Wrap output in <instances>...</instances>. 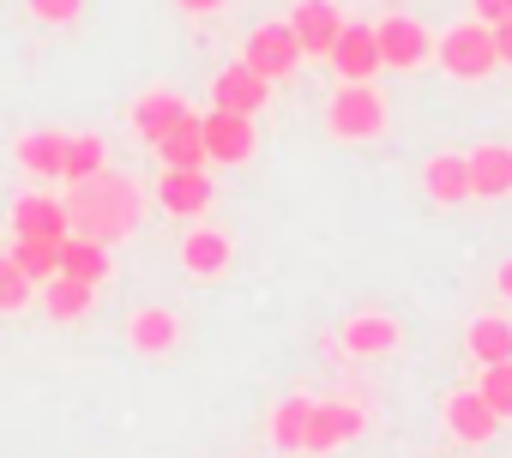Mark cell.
Returning a JSON list of instances; mask_svg holds the SVG:
<instances>
[{
    "instance_id": "cell-1",
    "label": "cell",
    "mask_w": 512,
    "mask_h": 458,
    "mask_svg": "<svg viewBox=\"0 0 512 458\" xmlns=\"http://www.w3.org/2000/svg\"><path fill=\"white\" fill-rule=\"evenodd\" d=\"M139 187L127 175H91V181H73L67 193V223H73V236H91V242H121L139 229Z\"/></svg>"
},
{
    "instance_id": "cell-2",
    "label": "cell",
    "mask_w": 512,
    "mask_h": 458,
    "mask_svg": "<svg viewBox=\"0 0 512 458\" xmlns=\"http://www.w3.org/2000/svg\"><path fill=\"white\" fill-rule=\"evenodd\" d=\"M434 55H440V67L452 73V79H488L494 67H500V55H494V31L488 25H452L440 43H434Z\"/></svg>"
},
{
    "instance_id": "cell-3",
    "label": "cell",
    "mask_w": 512,
    "mask_h": 458,
    "mask_svg": "<svg viewBox=\"0 0 512 458\" xmlns=\"http://www.w3.org/2000/svg\"><path fill=\"white\" fill-rule=\"evenodd\" d=\"M241 61L260 73L266 85L272 79H290L296 67H302V43H296V31H290V19H272V25H253L247 31V49H241Z\"/></svg>"
},
{
    "instance_id": "cell-4",
    "label": "cell",
    "mask_w": 512,
    "mask_h": 458,
    "mask_svg": "<svg viewBox=\"0 0 512 458\" xmlns=\"http://www.w3.org/2000/svg\"><path fill=\"white\" fill-rule=\"evenodd\" d=\"M326 127H332L338 139H380V133H386V103H380V91H374V85H344V91L332 97V109H326Z\"/></svg>"
},
{
    "instance_id": "cell-5",
    "label": "cell",
    "mask_w": 512,
    "mask_h": 458,
    "mask_svg": "<svg viewBox=\"0 0 512 458\" xmlns=\"http://www.w3.org/2000/svg\"><path fill=\"white\" fill-rule=\"evenodd\" d=\"M13 236H25V242H67V236H73L67 199H55V193H25V199H13Z\"/></svg>"
},
{
    "instance_id": "cell-6",
    "label": "cell",
    "mask_w": 512,
    "mask_h": 458,
    "mask_svg": "<svg viewBox=\"0 0 512 458\" xmlns=\"http://www.w3.org/2000/svg\"><path fill=\"white\" fill-rule=\"evenodd\" d=\"M199 133H205V157H211V163H247L253 145H260L253 121H247V115H229V109L199 115Z\"/></svg>"
},
{
    "instance_id": "cell-7",
    "label": "cell",
    "mask_w": 512,
    "mask_h": 458,
    "mask_svg": "<svg viewBox=\"0 0 512 458\" xmlns=\"http://www.w3.org/2000/svg\"><path fill=\"white\" fill-rule=\"evenodd\" d=\"M266 97H272V85L253 73L247 61H229V67L211 79V109H229V115H247V121L266 109Z\"/></svg>"
},
{
    "instance_id": "cell-8",
    "label": "cell",
    "mask_w": 512,
    "mask_h": 458,
    "mask_svg": "<svg viewBox=\"0 0 512 458\" xmlns=\"http://www.w3.org/2000/svg\"><path fill=\"white\" fill-rule=\"evenodd\" d=\"M332 67H338L344 85H368V79L386 67V61H380V37H374V25H350V19H344L338 49H332Z\"/></svg>"
},
{
    "instance_id": "cell-9",
    "label": "cell",
    "mask_w": 512,
    "mask_h": 458,
    "mask_svg": "<svg viewBox=\"0 0 512 458\" xmlns=\"http://www.w3.org/2000/svg\"><path fill=\"white\" fill-rule=\"evenodd\" d=\"M374 37H380V61L386 67H398V73H410V67H422L428 61V31L410 19V13H392V19H380L374 25Z\"/></svg>"
},
{
    "instance_id": "cell-10",
    "label": "cell",
    "mask_w": 512,
    "mask_h": 458,
    "mask_svg": "<svg viewBox=\"0 0 512 458\" xmlns=\"http://www.w3.org/2000/svg\"><path fill=\"white\" fill-rule=\"evenodd\" d=\"M290 31H296L302 55H320V61H332V49H338V31H344V13L332 7V0H302V7L290 13Z\"/></svg>"
},
{
    "instance_id": "cell-11",
    "label": "cell",
    "mask_w": 512,
    "mask_h": 458,
    "mask_svg": "<svg viewBox=\"0 0 512 458\" xmlns=\"http://www.w3.org/2000/svg\"><path fill=\"white\" fill-rule=\"evenodd\" d=\"M211 175L205 169H163L157 175V205L169 211V217H199V211H211Z\"/></svg>"
},
{
    "instance_id": "cell-12",
    "label": "cell",
    "mask_w": 512,
    "mask_h": 458,
    "mask_svg": "<svg viewBox=\"0 0 512 458\" xmlns=\"http://www.w3.org/2000/svg\"><path fill=\"white\" fill-rule=\"evenodd\" d=\"M362 428H368V410H362V404H314L308 452H338V446H350Z\"/></svg>"
},
{
    "instance_id": "cell-13",
    "label": "cell",
    "mask_w": 512,
    "mask_h": 458,
    "mask_svg": "<svg viewBox=\"0 0 512 458\" xmlns=\"http://www.w3.org/2000/svg\"><path fill=\"white\" fill-rule=\"evenodd\" d=\"M187 115H193V109H187V97H175V91H151V97H139V103H133V127H139V139H145L151 151H157V145H163Z\"/></svg>"
},
{
    "instance_id": "cell-14",
    "label": "cell",
    "mask_w": 512,
    "mask_h": 458,
    "mask_svg": "<svg viewBox=\"0 0 512 458\" xmlns=\"http://www.w3.org/2000/svg\"><path fill=\"white\" fill-rule=\"evenodd\" d=\"M446 428H452L458 440L482 446V440H494V434H500V416H494V410H488V398L470 386V392H452V398H446Z\"/></svg>"
},
{
    "instance_id": "cell-15",
    "label": "cell",
    "mask_w": 512,
    "mask_h": 458,
    "mask_svg": "<svg viewBox=\"0 0 512 458\" xmlns=\"http://www.w3.org/2000/svg\"><path fill=\"white\" fill-rule=\"evenodd\" d=\"M422 187H428L434 205H464L470 199V157H458V151L428 157L422 163Z\"/></svg>"
},
{
    "instance_id": "cell-16",
    "label": "cell",
    "mask_w": 512,
    "mask_h": 458,
    "mask_svg": "<svg viewBox=\"0 0 512 458\" xmlns=\"http://www.w3.org/2000/svg\"><path fill=\"white\" fill-rule=\"evenodd\" d=\"M512 193V145H476L470 151V199H506Z\"/></svg>"
},
{
    "instance_id": "cell-17",
    "label": "cell",
    "mask_w": 512,
    "mask_h": 458,
    "mask_svg": "<svg viewBox=\"0 0 512 458\" xmlns=\"http://www.w3.org/2000/svg\"><path fill=\"white\" fill-rule=\"evenodd\" d=\"M229 260H235V248H229L223 229H193V236L181 242V266H187L193 278H223Z\"/></svg>"
},
{
    "instance_id": "cell-18",
    "label": "cell",
    "mask_w": 512,
    "mask_h": 458,
    "mask_svg": "<svg viewBox=\"0 0 512 458\" xmlns=\"http://www.w3.org/2000/svg\"><path fill=\"white\" fill-rule=\"evenodd\" d=\"M19 163H25L31 175H43V181H61V175H67V133H55V127L25 133V139H19Z\"/></svg>"
},
{
    "instance_id": "cell-19",
    "label": "cell",
    "mask_w": 512,
    "mask_h": 458,
    "mask_svg": "<svg viewBox=\"0 0 512 458\" xmlns=\"http://www.w3.org/2000/svg\"><path fill=\"white\" fill-rule=\"evenodd\" d=\"M308 422H314V398L308 392L278 398V410H272V446L278 452H308Z\"/></svg>"
},
{
    "instance_id": "cell-20",
    "label": "cell",
    "mask_w": 512,
    "mask_h": 458,
    "mask_svg": "<svg viewBox=\"0 0 512 458\" xmlns=\"http://www.w3.org/2000/svg\"><path fill=\"white\" fill-rule=\"evenodd\" d=\"M61 278L103 284V278H109V248L91 242V236H67V242H61Z\"/></svg>"
},
{
    "instance_id": "cell-21",
    "label": "cell",
    "mask_w": 512,
    "mask_h": 458,
    "mask_svg": "<svg viewBox=\"0 0 512 458\" xmlns=\"http://www.w3.org/2000/svg\"><path fill=\"white\" fill-rule=\"evenodd\" d=\"M91 302H97V284H79V278H49L43 284V314L49 320H85L91 314Z\"/></svg>"
},
{
    "instance_id": "cell-22",
    "label": "cell",
    "mask_w": 512,
    "mask_h": 458,
    "mask_svg": "<svg viewBox=\"0 0 512 458\" xmlns=\"http://www.w3.org/2000/svg\"><path fill=\"white\" fill-rule=\"evenodd\" d=\"M464 350H470L482 368H500V362H512V320H494V314H482V320L464 332Z\"/></svg>"
},
{
    "instance_id": "cell-23",
    "label": "cell",
    "mask_w": 512,
    "mask_h": 458,
    "mask_svg": "<svg viewBox=\"0 0 512 458\" xmlns=\"http://www.w3.org/2000/svg\"><path fill=\"white\" fill-rule=\"evenodd\" d=\"M127 338H133V350H139V356H163V350H175L181 326H175V314H169V308H145V314H133Z\"/></svg>"
},
{
    "instance_id": "cell-24",
    "label": "cell",
    "mask_w": 512,
    "mask_h": 458,
    "mask_svg": "<svg viewBox=\"0 0 512 458\" xmlns=\"http://www.w3.org/2000/svg\"><path fill=\"white\" fill-rule=\"evenodd\" d=\"M392 344H398V320H386V314H356L344 326V350L350 356H386Z\"/></svg>"
},
{
    "instance_id": "cell-25",
    "label": "cell",
    "mask_w": 512,
    "mask_h": 458,
    "mask_svg": "<svg viewBox=\"0 0 512 458\" xmlns=\"http://www.w3.org/2000/svg\"><path fill=\"white\" fill-rule=\"evenodd\" d=\"M157 157H163V169H205L211 157H205V133H199V115H187L163 145H157Z\"/></svg>"
},
{
    "instance_id": "cell-26",
    "label": "cell",
    "mask_w": 512,
    "mask_h": 458,
    "mask_svg": "<svg viewBox=\"0 0 512 458\" xmlns=\"http://www.w3.org/2000/svg\"><path fill=\"white\" fill-rule=\"evenodd\" d=\"M7 260H13V266L31 278V284H49V278H61V242H25V236H13Z\"/></svg>"
},
{
    "instance_id": "cell-27",
    "label": "cell",
    "mask_w": 512,
    "mask_h": 458,
    "mask_svg": "<svg viewBox=\"0 0 512 458\" xmlns=\"http://www.w3.org/2000/svg\"><path fill=\"white\" fill-rule=\"evenodd\" d=\"M103 169H109V145H103L97 133L67 139V175H61L67 187H73V181H91V175H103Z\"/></svg>"
},
{
    "instance_id": "cell-28",
    "label": "cell",
    "mask_w": 512,
    "mask_h": 458,
    "mask_svg": "<svg viewBox=\"0 0 512 458\" xmlns=\"http://www.w3.org/2000/svg\"><path fill=\"white\" fill-rule=\"evenodd\" d=\"M482 398H488V410L506 422L512 416V362H500V368H482V386H476Z\"/></svg>"
},
{
    "instance_id": "cell-29",
    "label": "cell",
    "mask_w": 512,
    "mask_h": 458,
    "mask_svg": "<svg viewBox=\"0 0 512 458\" xmlns=\"http://www.w3.org/2000/svg\"><path fill=\"white\" fill-rule=\"evenodd\" d=\"M31 302V278L7 260V254H0V314H19Z\"/></svg>"
},
{
    "instance_id": "cell-30",
    "label": "cell",
    "mask_w": 512,
    "mask_h": 458,
    "mask_svg": "<svg viewBox=\"0 0 512 458\" xmlns=\"http://www.w3.org/2000/svg\"><path fill=\"white\" fill-rule=\"evenodd\" d=\"M85 13V0H31V19H43V25H73Z\"/></svg>"
},
{
    "instance_id": "cell-31",
    "label": "cell",
    "mask_w": 512,
    "mask_h": 458,
    "mask_svg": "<svg viewBox=\"0 0 512 458\" xmlns=\"http://www.w3.org/2000/svg\"><path fill=\"white\" fill-rule=\"evenodd\" d=\"M470 13H476V25H488V31H494V25H506V19H512V0H470Z\"/></svg>"
},
{
    "instance_id": "cell-32",
    "label": "cell",
    "mask_w": 512,
    "mask_h": 458,
    "mask_svg": "<svg viewBox=\"0 0 512 458\" xmlns=\"http://www.w3.org/2000/svg\"><path fill=\"white\" fill-rule=\"evenodd\" d=\"M494 55H500V67H512V19L494 25Z\"/></svg>"
},
{
    "instance_id": "cell-33",
    "label": "cell",
    "mask_w": 512,
    "mask_h": 458,
    "mask_svg": "<svg viewBox=\"0 0 512 458\" xmlns=\"http://www.w3.org/2000/svg\"><path fill=\"white\" fill-rule=\"evenodd\" d=\"M181 13H193V19H205V13H217V7H229V0H175Z\"/></svg>"
},
{
    "instance_id": "cell-34",
    "label": "cell",
    "mask_w": 512,
    "mask_h": 458,
    "mask_svg": "<svg viewBox=\"0 0 512 458\" xmlns=\"http://www.w3.org/2000/svg\"><path fill=\"white\" fill-rule=\"evenodd\" d=\"M494 284H500V296L512 302V260H500V272H494Z\"/></svg>"
}]
</instances>
